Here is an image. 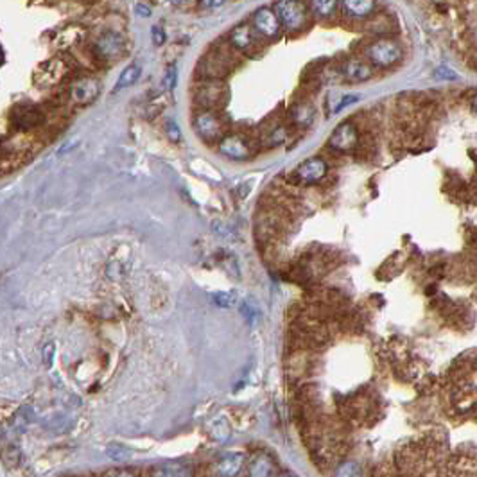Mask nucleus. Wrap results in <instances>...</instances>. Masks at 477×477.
I'll return each instance as SVG.
<instances>
[{
	"instance_id": "37",
	"label": "nucleus",
	"mask_w": 477,
	"mask_h": 477,
	"mask_svg": "<svg viewBox=\"0 0 477 477\" xmlns=\"http://www.w3.org/2000/svg\"><path fill=\"white\" fill-rule=\"evenodd\" d=\"M135 11H137L138 17H144V18L151 17V9H149V6H146V4H137Z\"/></svg>"
},
{
	"instance_id": "24",
	"label": "nucleus",
	"mask_w": 477,
	"mask_h": 477,
	"mask_svg": "<svg viewBox=\"0 0 477 477\" xmlns=\"http://www.w3.org/2000/svg\"><path fill=\"white\" fill-rule=\"evenodd\" d=\"M83 38H84L83 29H81V27L72 26V27L63 29V31L58 35V38H56V41H59V47H72V45L80 44Z\"/></svg>"
},
{
	"instance_id": "4",
	"label": "nucleus",
	"mask_w": 477,
	"mask_h": 477,
	"mask_svg": "<svg viewBox=\"0 0 477 477\" xmlns=\"http://www.w3.org/2000/svg\"><path fill=\"white\" fill-rule=\"evenodd\" d=\"M402 47L391 38H379L366 47V58L375 66L388 68L402 59Z\"/></svg>"
},
{
	"instance_id": "8",
	"label": "nucleus",
	"mask_w": 477,
	"mask_h": 477,
	"mask_svg": "<svg viewBox=\"0 0 477 477\" xmlns=\"http://www.w3.org/2000/svg\"><path fill=\"white\" fill-rule=\"evenodd\" d=\"M66 72H68L66 63L59 58H53L44 62L36 68L32 80H35V84L38 88H53V86L62 83Z\"/></svg>"
},
{
	"instance_id": "15",
	"label": "nucleus",
	"mask_w": 477,
	"mask_h": 477,
	"mask_svg": "<svg viewBox=\"0 0 477 477\" xmlns=\"http://www.w3.org/2000/svg\"><path fill=\"white\" fill-rule=\"evenodd\" d=\"M341 75L350 83H362L373 75V68L359 58H350L341 66Z\"/></svg>"
},
{
	"instance_id": "22",
	"label": "nucleus",
	"mask_w": 477,
	"mask_h": 477,
	"mask_svg": "<svg viewBox=\"0 0 477 477\" xmlns=\"http://www.w3.org/2000/svg\"><path fill=\"white\" fill-rule=\"evenodd\" d=\"M309 8L316 18H330L337 8V0H309Z\"/></svg>"
},
{
	"instance_id": "18",
	"label": "nucleus",
	"mask_w": 477,
	"mask_h": 477,
	"mask_svg": "<svg viewBox=\"0 0 477 477\" xmlns=\"http://www.w3.org/2000/svg\"><path fill=\"white\" fill-rule=\"evenodd\" d=\"M314 119H316V108L312 106V102L300 101L291 108V120L298 128H309Z\"/></svg>"
},
{
	"instance_id": "12",
	"label": "nucleus",
	"mask_w": 477,
	"mask_h": 477,
	"mask_svg": "<svg viewBox=\"0 0 477 477\" xmlns=\"http://www.w3.org/2000/svg\"><path fill=\"white\" fill-rule=\"evenodd\" d=\"M253 26H255L256 32L265 38V40H273L280 35V29H282V22H280L279 15L274 9L270 8H261L253 15Z\"/></svg>"
},
{
	"instance_id": "25",
	"label": "nucleus",
	"mask_w": 477,
	"mask_h": 477,
	"mask_svg": "<svg viewBox=\"0 0 477 477\" xmlns=\"http://www.w3.org/2000/svg\"><path fill=\"white\" fill-rule=\"evenodd\" d=\"M212 301L217 305V307H221V309H232V307L237 305L238 298L234 291H219V292H214Z\"/></svg>"
},
{
	"instance_id": "33",
	"label": "nucleus",
	"mask_w": 477,
	"mask_h": 477,
	"mask_svg": "<svg viewBox=\"0 0 477 477\" xmlns=\"http://www.w3.org/2000/svg\"><path fill=\"white\" fill-rule=\"evenodd\" d=\"M354 463H345L341 465V469L337 470V476H357L359 470H352Z\"/></svg>"
},
{
	"instance_id": "23",
	"label": "nucleus",
	"mask_w": 477,
	"mask_h": 477,
	"mask_svg": "<svg viewBox=\"0 0 477 477\" xmlns=\"http://www.w3.org/2000/svg\"><path fill=\"white\" fill-rule=\"evenodd\" d=\"M140 65H137V63H133V65L126 66L122 71V74H120L119 81H117L115 84V92H119V90H124L128 88V86H131V84H135L138 81V77H140Z\"/></svg>"
},
{
	"instance_id": "36",
	"label": "nucleus",
	"mask_w": 477,
	"mask_h": 477,
	"mask_svg": "<svg viewBox=\"0 0 477 477\" xmlns=\"http://www.w3.org/2000/svg\"><path fill=\"white\" fill-rule=\"evenodd\" d=\"M436 75L438 77H443V80H456V74L451 68H438Z\"/></svg>"
},
{
	"instance_id": "3",
	"label": "nucleus",
	"mask_w": 477,
	"mask_h": 477,
	"mask_svg": "<svg viewBox=\"0 0 477 477\" xmlns=\"http://www.w3.org/2000/svg\"><path fill=\"white\" fill-rule=\"evenodd\" d=\"M274 11L288 31H303L309 26V11L301 0H280L274 6Z\"/></svg>"
},
{
	"instance_id": "35",
	"label": "nucleus",
	"mask_w": 477,
	"mask_h": 477,
	"mask_svg": "<svg viewBox=\"0 0 477 477\" xmlns=\"http://www.w3.org/2000/svg\"><path fill=\"white\" fill-rule=\"evenodd\" d=\"M225 4V0H201V6L207 9H216V8H221V6Z\"/></svg>"
},
{
	"instance_id": "2",
	"label": "nucleus",
	"mask_w": 477,
	"mask_h": 477,
	"mask_svg": "<svg viewBox=\"0 0 477 477\" xmlns=\"http://www.w3.org/2000/svg\"><path fill=\"white\" fill-rule=\"evenodd\" d=\"M194 101L201 110H221L228 102V88L223 80H201L194 88Z\"/></svg>"
},
{
	"instance_id": "39",
	"label": "nucleus",
	"mask_w": 477,
	"mask_h": 477,
	"mask_svg": "<svg viewBox=\"0 0 477 477\" xmlns=\"http://www.w3.org/2000/svg\"><path fill=\"white\" fill-rule=\"evenodd\" d=\"M474 110H476V111H477V97H476V99H474Z\"/></svg>"
},
{
	"instance_id": "19",
	"label": "nucleus",
	"mask_w": 477,
	"mask_h": 477,
	"mask_svg": "<svg viewBox=\"0 0 477 477\" xmlns=\"http://www.w3.org/2000/svg\"><path fill=\"white\" fill-rule=\"evenodd\" d=\"M247 474L253 477H268L274 476V463L270 456L261 452V454H255L247 465Z\"/></svg>"
},
{
	"instance_id": "10",
	"label": "nucleus",
	"mask_w": 477,
	"mask_h": 477,
	"mask_svg": "<svg viewBox=\"0 0 477 477\" xmlns=\"http://www.w3.org/2000/svg\"><path fill=\"white\" fill-rule=\"evenodd\" d=\"M328 173V165L323 158H309L305 160L303 164L298 165L292 173V178L301 183V185H316V183H321L325 180Z\"/></svg>"
},
{
	"instance_id": "11",
	"label": "nucleus",
	"mask_w": 477,
	"mask_h": 477,
	"mask_svg": "<svg viewBox=\"0 0 477 477\" xmlns=\"http://www.w3.org/2000/svg\"><path fill=\"white\" fill-rule=\"evenodd\" d=\"M357 144L359 131L352 122L339 124L328 138V147L332 151H337V153H350L357 147Z\"/></svg>"
},
{
	"instance_id": "14",
	"label": "nucleus",
	"mask_w": 477,
	"mask_h": 477,
	"mask_svg": "<svg viewBox=\"0 0 477 477\" xmlns=\"http://www.w3.org/2000/svg\"><path fill=\"white\" fill-rule=\"evenodd\" d=\"M13 122L20 131H31L45 122V113L36 106H20L15 111Z\"/></svg>"
},
{
	"instance_id": "21",
	"label": "nucleus",
	"mask_w": 477,
	"mask_h": 477,
	"mask_svg": "<svg viewBox=\"0 0 477 477\" xmlns=\"http://www.w3.org/2000/svg\"><path fill=\"white\" fill-rule=\"evenodd\" d=\"M151 476H158V477H183V476H190V470L187 465L178 463V461H169V463L164 465H156L155 469L151 470Z\"/></svg>"
},
{
	"instance_id": "17",
	"label": "nucleus",
	"mask_w": 477,
	"mask_h": 477,
	"mask_svg": "<svg viewBox=\"0 0 477 477\" xmlns=\"http://www.w3.org/2000/svg\"><path fill=\"white\" fill-rule=\"evenodd\" d=\"M343 13L354 20H366L375 9V0H341Z\"/></svg>"
},
{
	"instance_id": "9",
	"label": "nucleus",
	"mask_w": 477,
	"mask_h": 477,
	"mask_svg": "<svg viewBox=\"0 0 477 477\" xmlns=\"http://www.w3.org/2000/svg\"><path fill=\"white\" fill-rule=\"evenodd\" d=\"M259 32L256 29H252L250 26L243 24L237 26L234 31L230 32V44L241 54H246L250 58H255L261 54V40H259Z\"/></svg>"
},
{
	"instance_id": "31",
	"label": "nucleus",
	"mask_w": 477,
	"mask_h": 477,
	"mask_svg": "<svg viewBox=\"0 0 477 477\" xmlns=\"http://www.w3.org/2000/svg\"><path fill=\"white\" fill-rule=\"evenodd\" d=\"M53 359H54V343H49V345H45L44 348V364L47 368L53 366Z\"/></svg>"
},
{
	"instance_id": "16",
	"label": "nucleus",
	"mask_w": 477,
	"mask_h": 477,
	"mask_svg": "<svg viewBox=\"0 0 477 477\" xmlns=\"http://www.w3.org/2000/svg\"><path fill=\"white\" fill-rule=\"evenodd\" d=\"M244 461H246V456L243 452H230V454L221 456L214 465V474L223 477L237 476L244 467Z\"/></svg>"
},
{
	"instance_id": "38",
	"label": "nucleus",
	"mask_w": 477,
	"mask_h": 477,
	"mask_svg": "<svg viewBox=\"0 0 477 477\" xmlns=\"http://www.w3.org/2000/svg\"><path fill=\"white\" fill-rule=\"evenodd\" d=\"M171 4H174V6H181V4H185L187 0H169Z\"/></svg>"
},
{
	"instance_id": "30",
	"label": "nucleus",
	"mask_w": 477,
	"mask_h": 477,
	"mask_svg": "<svg viewBox=\"0 0 477 477\" xmlns=\"http://www.w3.org/2000/svg\"><path fill=\"white\" fill-rule=\"evenodd\" d=\"M174 84H176V68H174V66H169L167 74H165L164 86L167 90H173Z\"/></svg>"
},
{
	"instance_id": "26",
	"label": "nucleus",
	"mask_w": 477,
	"mask_h": 477,
	"mask_svg": "<svg viewBox=\"0 0 477 477\" xmlns=\"http://www.w3.org/2000/svg\"><path fill=\"white\" fill-rule=\"evenodd\" d=\"M106 456L110 458L111 461H117V463H122V461H128L129 458H131V451H129L128 447L124 445H119V443H115V445H110L106 449Z\"/></svg>"
},
{
	"instance_id": "29",
	"label": "nucleus",
	"mask_w": 477,
	"mask_h": 477,
	"mask_svg": "<svg viewBox=\"0 0 477 477\" xmlns=\"http://www.w3.org/2000/svg\"><path fill=\"white\" fill-rule=\"evenodd\" d=\"M151 38H153V44L155 45H164V41H165L164 29L158 26L153 27V29H151Z\"/></svg>"
},
{
	"instance_id": "20",
	"label": "nucleus",
	"mask_w": 477,
	"mask_h": 477,
	"mask_svg": "<svg viewBox=\"0 0 477 477\" xmlns=\"http://www.w3.org/2000/svg\"><path fill=\"white\" fill-rule=\"evenodd\" d=\"M289 129L288 126L283 124H273L270 129H265L264 135H262V144L265 147H279L282 146L283 142L288 140Z\"/></svg>"
},
{
	"instance_id": "28",
	"label": "nucleus",
	"mask_w": 477,
	"mask_h": 477,
	"mask_svg": "<svg viewBox=\"0 0 477 477\" xmlns=\"http://www.w3.org/2000/svg\"><path fill=\"white\" fill-rule=\"evenodd\" d=\"M241 312H243V316L247 319L250 325H255L256 319H259V310H256V307H253V305H250V303H243Z\"/></svg>"
},
{
	"instance_id": "32",
	"label": "nucleus",
	"mask_w": 477,
	"mask_h": 477,
	"mask_svg": "<svg viewBox=\"0 0 477 477\" xmlns=\"http://www.w3.org/2000/svg\"><path fill=\"white\" fill-rule=\"evenodd\" d=\"M357 101H359L357 95H346V97L341 99L339 104H337V106L334 108V111H336V113H337V111H341V110H343V108L350 106V104H354V102H357Z\"/></svg>"
},
{
	"instance_id": "7",
	"label": "nucleus",
	"mask_w": 477,
	"mask_h": 477,
	"mask_svg": "<svg viewBox=\"0 0 477 477\" xmlns=\"http://www.w3.org/2000/svg\"><path fill=\"white\" fill-rule=\"evenodd\" d=\"M194 129L207 142H219L226 135V126L217 111L201 110L194 117Z\"/></svg>"
},
{
	"instance_id": "1",
	"label": "nucleus",
	"mask_w": 477,
	"mask_h": 477,
	"mask_svg": "<svg viewBox=\"0 0 477 477\" xmlns=\"http://www.w3.org/2000/svg\"><path fill=\"white\" fill-rule=\"evenodd\" d=\"M238 65V50L232 44L214 45V49L199 62L201 80H225Z\"/></svg>"
},
{
	"instance_id": "13",
	"label": "nucleus",
	"mask_w": 477,
	"mask_h": 477,
	"mask_svg": "<svg viewBox=\"0 0 477 477\" xmlns=\"http://www.w3.org/2000/svg\"><path fill=\"white\" fill-rule=\"evenodd\" d=\"M219 151H221V155H225L226 158L235 160V162L250 160L253 155L250 142L244 137H238V135H225L219 140Z\"/></svg>"
},
{
	"instance_id": "27",
	"label": "nucleus",
	"mask_w": 477,
	"mask_h": 477,
	"mask_svg": "<svg viewBox=\"0 0 477 477\" xmlns=\"http://www.w3.org/2000/svg\"><path fill=\"white\" fill-rule=\"evenodd\" d=\"M164 128H165V135L169 137V140H173V142L181 140V131H180V128H178V124L174 122L173 119L165 120Z\"/></svg>"
},
{
	"instance_id": "5",
	"label": "nucleus",
	"mask_w": 477,
	"mask_h": 477,
	"mask_svg": "<svg viewBox=\"0 0 477 477\" xmlns=\"http://www.w3.org/2000/svg\"><path fill=\"white\" fill-rule=\"evenodd\" d=\"M101 93V81L93 75H83L72 81V84L66 90L68 101L77 104V106H86L92 104Z\"/></svg>"
},
{
	"instance_id": "34",
	"label": "nucleus",
	"mask_w": 477,
	"mask_h": 477,
	"mask_svg": "<svg viewBox=\"0 0 477 477\" xmlns=\"http://www.w3.org/2000/svg\"><path fill=\"white\" fill-rule=\"evenodd\" d=\"M137 470H120V469H113V470H108V472H104V476H137Z\"/></svg>"
},
{
	"instance_id": "6",
	"label": "nucleus",
	"mask_w": 477,
	"mask_h": 477,
	"mask_svg": "<svg viewBox=\"0 0 477 477\" xmlns=\"http://www.w3.org/2000/svg\"><path fill=\"white\" fill-rule=\"evenodd\" d=\"M126 50V40L117 31H106L99 36L92 45L93 58L99 62H111L119 59Z\"/></svg>"
}]
</instances>
